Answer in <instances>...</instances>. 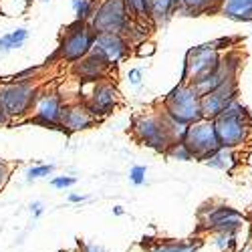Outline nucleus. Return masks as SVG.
Returning a JSON list of instances; mask_svg holds the SVG:
<instances>
[{"instance_id":"obj_1","label":"nucleus","mask_w":252,"mask_h":252,"mask_svg":"<svg viewBox=\"0 0 252 252\" xmlns=\"http://www.w3.org/2000/svg\"><path fill=\"white\" fill-rule=\"evenodd\" d=\"M250 127H252V119L238 99L230 101L222 109V113L214 119V129L220 141V148L226 150H236L238 145L246 143Z\"/></svg>"},{"instance_id":"obj_2","label":"nucleus","mask_w":252,"mask_h":252,"mask_svg":"<svg viewBox=\"0 0 252 252\" xmlns=\"http://www.w3.org/2000/svg\"><path fill=\"white\" fill-rule=\"evenodd\" d=\"M131 133L141 145L152 148L159 154H165L170 150V145L176 143L174 135L170 131V121H167V115L163 111L161 113L152 111V113L137 115L131 125Z\"/></svg>"},{"instance_id":"obj_3","label":"nucleus","mask_w":252,"mask_h":252,"mask_svg":"<svg viewBox=\"0 0 252 252\" xmlns=\"http://www.w3.org/2000/svg\"><path fill=\"white\" fill-rule=\"evenodd\" d=\"M95 34H127L133 25L125 0H99L87 23Z\"/></svg>"},{"instance_id":"obj_4","label":"nucleus","mask_w":252,"mask_h":252,"mask_svg":"<svg viewBox=\"0 0 252 252\" xmlns=\"http://www.w3.org/2000/svg\"><path fill=\"white\" fill-rule=\"evenodd\" d=\"M163 113L178 123L192 125L202 119L200 95L190 83H178L163 99Z\"/></svg>"},{"instance_id":"obj_5","label":"nucleus","mask_w":252,"mask_h":252,"mask_svg":"<svg viewBox=\"0 0 252 252\" xmlns=\"http://www.w3.org/2000/svg\"><path fill=\"white\" fill-rule=\"evenodd\" d=\"M79 101L85 103L93 117L99 121L113 113L119 105V91L111 81H81L79 87Z\"/></svg>"},{"instance_id":"obj_6","label":"nucleus","mask_w":252,"mask_h":252,"mask_svg":"<svg viewBox=\"0 0 252 252\" xmlns=\"http://www.w3.org/2000/svg\"><path fill=\"white\" fill-rule=\"evenodd\" d=\"M93 38H95V32L91 31V27L87 23L75 20L73 25H69L65 29V34H63L59 49L51 57V61L61 59V61H67V63H77L81 59H85L91 53Z\"/></svg>"},{"instance_id":"obj_7","label":"nucleus","mask_w":252,"mask_h":252,"mask_svg":"<svg viewBox=\"0 0 252 252\" xmlns=\"http://www.w3.org/2000/svg\"><path fill=\"white\" fill-rule=\"evenodd\" d=\"M38 91L40 89L32 81L4 83V85H0V107L10 115V119L25 117L27 113H31Z\"/></svg>"},{"instance_id":"obj_8","label":"nucleus","mask_w":252,"mask_h":252,"mask_svg":"<svg viewBox=\"0 0 252 252\" xmlns=\"http://www.w3.org/2000/svg\"><path fill=\"white\" fill-rule=\"evenodd\" d=\"M246 224V218L240 210L218 204V206H204L200 210V230L204 232H240Z\"/></svg>"},{"instance_id":"obj_9","label":"nucleus","mask_w":252,"mask_h":252,"mask_svg":"<svg viewBox=\"0 0 252 252\" xmlns=\"http://www.w3.org/2000/svg\"><path fill=\"white\" fill-rule=\"evenodd\" d=\"M182 141L188 148V152L192 154V158L198 161H206L210 156L220 150V141H218V135L214 129V121H210V119H200L192 125H188L186 135Z\"/></svg>"},{"instance_id":"obj_10","label":"nucleus","mask_w":252,"mask_h":252,"mask_svg":"<svg viewBox=\"0 0 252 252\" xmlns=\"http://www.w3.org/2000/svg\"><path fill=\"white\" fill-rule=\"evenodd\" d=\"M220 59H222V55L214 49L212 43L190 49L186 55V61H184V71H182L180 83H194L210 73H214L220 65Z\"/></svg>"},{"instance_id":"obj_11","label":"nucleus","mask_w":252,"mask_h":252,"mask_svg":"<svg viewBox=\"0 0 252 252\" xmlns=\"http://www.w3.org/2000/svg\"><path fill=\"white\" fill-rule=\"evenodd\" d=\"M65 101H63L61 93L57 91H38L34 105L31 109V123H38L43 127L51 129H61V119L63 111H65Z\"/></svg>"},{"instance_id":"obj_12","label":"nucleus","mask_w":252,"mask_h":252,"mask_svg":"<svg viewBox=\"0 0 252 252\" xmlns=\"http://www.w3.org/2000/svg\"><path fill=\"white\" fill-rule=\"evenodd\" d=\"M131 45L123 34H95L93 45H91V55L101 59L109 69L129 55Z\"/></svg>"},{"instance_id":"obj_13","label":"nucleus","mask_w":252,"mask_h":252,"mask_svg":"<svg viewBox=\"0 0 252 252\" xmlns=\"http://www.w3.org/2000/svg\"><path fill=\"white\" fill-rule=\"evenodd\" d=\"M234 99H238V79H228L226 83H222L216 91L200 97L202 119L214 121L222 113V109L226 107V105L230 101H234Z\"/></svg>"},{"instance_id":"obj_14","label":"nucleus","mask_w":252,"mask_h":252,"mask_svg":"<svg viewBox=\"0 0 252 252\" xmlns=\"http://www.w3.org/2000/svg\"><path fill=\"white\" fill-rule=\"evenodd\" d=\"M93 123H97V119L93 117V113L89 111V107L85 103L75 101L65 105V111H63V119H61V129L67 133H75L81 129L91 127Z\"/></svg>"},{"instance_id":"obj_15","label":"nucleus","mask_w":252,"mask_h":252,"mask_svg":"<svg viewBox=\"0 0 252 252\" xmlns=\"http://www.w3.org/2000/svg\"><path fill=\"white\" fill-rule=\"evenodd\" d=\"M139 246L145 252H198V240H154L150 236H143Z\"/></svg>"},{"instance_id":"obj_16","label":"nucleus","mask_w":252,"mask_h":252,"mask_svg":"<svg viewBox=\"0 0 252 252\" xmlns=\"http://www.w3.org/2000/svg\"><path fill=\"white\" fill-rule=\"evenodd\" d=\"M107 71H109V67L91 53L85 59L73 63V73L79 77V81H101V79H105Z\"/></svg>"},{"instance_id":"obj_17","label":"nucleus","mask_w":252,"mask_h":252,"mask_svg":"<svg viewBox=\"0 0 252 252\" xmlns=\"http://www.w3.org/2000/svg\"><path fill=\"white\" fill-rule=\"evenodd\" d=\"M218 10L238 23H250L252 20V0H222Z\"/></svg>"},{"instance_id":"obj_18","label":"nucleus","mask_w":252,"mask_h":252,"mask_svg":"<svg viewBox=\"0 0 252 252\" xmlns=\"http://www.w3.org/2000/svg\"><path fill=\"white\" fill-rule=\"evenodd\" d=\"M178 8V0H148V16L154 23H163Z\"/></svg>"},{"instance_id":"obj_19","label":"nucleus","mask_w":252,"mask_h":252,"mask_svg":"<svg viewBox=\"0 0 252 252\" xmlns=\"http://www.w3.org/2000/svg\"><path fill=\"white\" fill-rule=\"evenodd\" d=\"M204 163L210 165V167H214V170H220V172H232V167L238 163V159L234 156V150L220 148L216 154L210 156Z\"/></svg>"},{"instance_id":"obj_20","label":"nucleus","mask_w":252,"mask_h":252,"mask_svg":"<svg viewBox=\"0 0 252 252\" xmlns=\"http://www.w3.org/2000/svg\"><path fill=\"white\" fill-rule=\"evenodd\" d=\"M218 6H220L218 0H178L176 12L196 16V14H202V12H208V10H214Z\"/></svg>"},{"instance_id":"obj_21","label":"nucleus","mask_w":252,"mask_h":252,"mask_svg":"<svg viewBox=\"0 0 252 252\" xmlns=\"http://www.w3.org/2000/svg\"><path fill=\"white\" fill-rule=\"evenodd\" d=\"M29 38V31L27 29H16V31H10L6 34L0 36V53H8V51H14V49H20Z\"/></svg>"},{"instance_id":"obj_22","label":"nucleus","mask_w":252,"mask_h":252,"mask_svg":"<svg viewBox=\"0 0 252 252\" xmlns=\"http://www.w3.org/2000/svg\"><path fill=\"white\" fill-rule=\"evenodd\" d=\"M238 234L240 232H216L212 236V246L218 252H236V250H240L238 248V244H240Z\"/></svg>"},{"instance_id":"obj_23","label":"nucleus","mask_w":252,"mask_h":252,"mask_svg":"<svg viewBox=\"0 0 252 252\" xmlns=\"http://www.w3.org/2000/svg\"><path fill=\"white\" fill-rule=\"evenodd\" d=\"M71 4H73V10L77 14V20H81V23H89L91 16H93V10H95L93 0H71Z\"/></svg>"},{"instance_id":"obj_24","label":"nucleus","mask_w":252,"mask_h":252,"mask_svg":"<svg viewBox=\"0 0 252 252\" xmlns=\"http://www.w3.org/2000/svg\"><path fill=\"white\" fill-rule=\"evenodd\" d=\"M163 156H167L170 159H176V161H192V154L188 152V148L184 145V141H176L170 145V150H167Z\"/></svg>"},{"instance_id":"obj_25","label":"nucleus","mask_w":252,"mask_h":252,"mask_svg":"<svg viewBox=\"0 0 252 252\" xmlns=\"http://www.w3.org/2000/svg\"><path fill=\"white\" fill-rule=\"evenodd\" d=\"M55 172V165L53 163H38V165H31L27 170V180L29 182H34V180H40V178H47Z\"/></svg>"},{"instance_id":"obj_26","label":"nucleus","mask_w":252,"mask_h":252,"mask_svg":"<svg viewBox=\"0 0 252 252\" xmlns=\"http://www.w3.org/2000/svg\"><path fill=\"white\" fill-rule=\"evenodd\" d=\"M125 4H127V10L131 16H135L139 20L150 18L148 16V0H125Z\"/></svg>"},{"instance_id":"obj_27","label":"nucleus","mask_w":252,"mask_h":252,"mask_svg":"<svg viewBox=\"0 0 252 252\" xmlns=\"http://www.w3.org/2000/svg\"><path fill=\"white\" fill-rule=\"evenodd\" d=\"M145 174H148V167L145 165H133L129 170V180L133 186H143L145 184Z\"/></svg>"},{"instance_id":"obj_28","label":"nucleus","mask_w":252,"mask_h":252,"mask_svg":"<svg viewBox=\"0 0 252 252\" xmlns=\"http://www.w3.org/2000/svg\"><path fill=\"white\" fill-rule=\"evenodd\" d=\"M75 184H77V180L73 176H55L51 180V186L55 188V190H67V188H71Z\"/></svg>"},{"instance_id":"obj_29","label":"nucleus","mask_w":252,"mask_h":252,"mask_svg":"<svg viewBox=\"0 0 252 252\" xmlns=\"http://www.w3.org/2000/svg\"><path fill=\"white\" fill-rule=\"evenodd\" d=\"M10 172H12V165L8 161H4V159H0V190H2V188L8 184Z\"/></svg>"},{"instance_id":"obj_30","label":"nucleus","mask_w":252,"mask_h":252,"mask_svg":"<svg viewBox=\"0 0 252 252\" xmlns=\"http://www.w3.org/2000/svg\"><path fill=\"white\" fill-rule=\"evenodd\" d=\"M40 71V67H29V69H25V71H20V73H16L14 77H12V81H32V77L36 75Z\"/></svg>"},{"instance_id":"obj_31","label":"nucleus","mask_w":252,"mask_h":252,"mask_svg":"<svg viewBox=\"0 0 252 252\" xmlns=\"http://www.w3.org/2000/svg\"><path fill=\"white\" fill-rule=\"evenodd\" d=\"M77 252H107L101 244H95V242H77Z\"/></svg>"},{"instance_id":"obj_32","label":"nucleus","mask_w":252,"mask_h":252,"mask_svg":"<svg viewBox=\"0 0 252 252\" xmlns=\"http://www.w3.org/2000/svg\"><path fill=\"white\" fill-rule=\"evenodd\" d=\"M141 79H143V71H141V69H129L127 81L131 83L133 87H139V85H141Z\"/></svg>"},{"instance_id":"obj_33","label":"nucleus","mask_w":252,"mask_h":252,"mask_svg":"<svg viewBox=\"0 0 252 252\" xmlns=\"http://www.w3.org/2000/svg\"><path fill=\"white\" fill-rule=\"evenodd\" d=\"M43 212H45V206H43V202H32L31 204V214H32V218H40L43 216Z\"/></svg>"},{"instance_id":"obj_34","label":"nucleus","mask_w":252,"mask_h":252,"mask_svg":"<svg viewBox=\"0 0 252 252\" xmlns=\"http://www.w3.org/2000/svg\"><path fill=\"white\" fill-rule=\"evenodd\" d=\"M87 200H89V196H85V194H69L71 204H81V202H87Z\"/></svg>"},{"instance_id":"obj_35","label":"nucleus","mask_w":252,"mask_h":252,"mask_svg":"<svg viewBox=\"0 0 252 252\" xmlns=\"http://www.w3.org/2000/svg\"><path fill=\"white\" fill-rule=\"evenodd\" d=\"M10 121H12V119H10V115H8L2 107H0V125H8Z\"/></svg>"},{"instance_id":"obj_36","label":"nucleus","mask_w":252,"mask_h":252,"mask_svg":"<svg viewBox=\"0 0 252 252\" xmlns=\"http://www.w3.org/2000/svg\"><path fill=\"white\" fill-rule=\"evenodd\" d=\"M113 214H115V216H123V214H125L123 206H113Z\"/></svg>"},{"instance_id":"obj_37","label":"nucleus","mask_w":252,"mask_h":252,"mask_svg":"<svg viewBox=\"0 0 252 252\" xmlns=\"http://www.w3.org/2000/svg\"><path fill=\"white\" fill-rule=\"evenodd\" d=\"M61 252H77V248H73V250H61Z\"/></svg>"},{"instance_id":"obj_38","label":"nucleus","mask_w":252,"mask_h":252,"mask_svg":"<svg viewBox=\"0 0 252 252\" xmlns=\"http://www.w3.org/2000/svg\"><path fill=\"white\" fill-rule=\"evenodd\" d=\"M236 252H248V250H236Z\"/></svg>"},{"instance_id":"obj_39","label":"nucleus","mask_w":252,"mask_h":252,"mask_svg":"<svg viewBox=\"0 0 252 252\" xmlns=\"http://www.w3.org/2000/svg\"><path fill=\"white\" fill-rule=\"evenodd\" d=\"M43 2H51V0H43Z\"/></svg>"},{"instance_id":"obj_40","label":"nucleus","mask_w":252,"mask_h":252,"mask_svg":"<svg viewBox=\"0 0 252 252\" xmlns=\"http://www.w3.org/2000/svg\"><path fill=\"white\" fill-rule=\"evenodd\" d=\"M218 2H222V0H218Z\"/></svg>"}]
</instances>
